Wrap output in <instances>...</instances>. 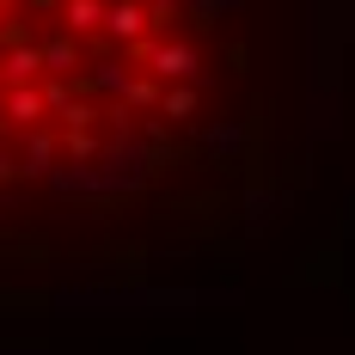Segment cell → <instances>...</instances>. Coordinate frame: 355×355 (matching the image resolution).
<instances>
[{"label": "cell", "mask_w": 355, "mask_h": 355, "mask_svg": "<svg viewBox=\"0 0 355 355\" xmlns=\"http://www.w3.org/2000/svg\"><path fill=\"white\" fill-rule=\"evenodd\" d=\"M270 0H0V263H105L233 209Z\"/></svg>", "instance_id": "cell-1"}]
</instances>
